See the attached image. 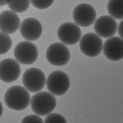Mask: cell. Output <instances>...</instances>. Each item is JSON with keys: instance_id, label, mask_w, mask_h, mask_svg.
Segmentation results:
<instances>
[{"instance_id": "cell-3", "label": "cell", "mask_w": 123, "mask_h": 123, "mask_svg": "<svg viewBox=\"0 0 123 123\" xmlns=\"http://www.w3.org/2000/svg\"><path fill=\"white\" fill-rule=\"evenodd\" d=\"M23 85L26 90L31 92H37L45 87L46 77L39 69L31 68L25 71L22 77Z\"/></svg>"}, {"instance_id": "cell-12", "label": "cell", "mask_w": 123, "mask_h": 123, "mask_svg": "<svg viewBox=\"0 0 123 123\" xmlns=\"http://www.w3.org/2000/svg\"><path fill=\"white\" fill-rule=\"evenodd\" d=\"M19 30L20 34L25 39L32 41L40 37L43 32V27L37 19L28 18L23 21Z\"/></svg>"}, {"instance_id": "cell-16", "label": "cell", "mask_w": 123, "mask_h": 123, "mask_svg": "<svg viewBox=\"0 0 123 123\" xmlns=\"http://www.w3.org/2000/svg\"><path fill=\"white\" fill-rule=\"evenodd\" d=\"M29 0H7L8 7L15 13H22L28 9L30 5Z\"/></svg>"}, {"instance_id": "cell-23", "label": "cell", "mask_w": 123, "mask_h": 123, "mask_svg": "<svg viewBox=\"0 0 123 123\" xmlns=\"http://www.w3.org/2000/svg\"><path fill=\"white\" fill-rule=\"evenodd\" d=\"M7 4V0H0V6H4Z\"/></svg>"}, {"instance_id": "cell-15", "label": "cell", "mask_w": 123, "mask_h": 123, "mask_svg": "<svg viewBox=\"0 0 123 123\" xmlns=\"http://www.w3.org/2000/svg\"><path fill=\"white\" fill-rule=\"evenodd\" d=\"M107 9L111 17L117 19L123 18V0H111L108 2Z\"/></svg>"}, {"instance_id": "cell-18", "label": "cell", "mask_w": 123, "mask_h": 123, "mask_svg": "<svg viewBox=\"0 0 123 123\" xmlns=\"http://www.w3.org/2000/svg\"><path fill=\"white\" fill-rule=\"evenodd\" d=\"M44 123H67L62 115L58 113H52L47 116Z\"/></svg>"}, {"instance_id": "cell-19", "label": "cell", "mask_w": 123, "mask_h": 123, "mask_svg": "<svg viewBox=\"0 0 123 123\" xmlns=\"http://www.w3.org/2000/svg\"><path fill=\"white\" fill-rule=\"evenodd\" d=\"M33 6L39 9H44L48 8L51 6L54 0H31Z\"/></svg>"}, {"instance_id": "cell-7", "label": "cell", "mask_w": 123, "mask_h": 123, "mask_svg": "<svg viewBox=\"0 0 123 123\" xmlns=\"http://www.w3.org/2000/svg\"><path fill=\"white\" fill-rule=\"evenodd\" d=\"M79 46L82 53L94 57L99 55L103 49V42L100 37L92 33H86L81 38Z\"/></svg>"}, {"instance_id": "cell-13", "label": "cell", "mask_w": 123, "mask_h": 123, "mask_svg": "<svg viewBox=\"0 0 123 123\" xmlns=\"http://www.w3.org/2000/svg\"><path fill=\"white\" fill-rule=\"evenodd\" d=\"M103 53L110 60L117 61L123 57V39L118 37H112L105 41Z\"/></svg>"}, {"instance_id": "cell-20", "label": "cell", "mask_w": 123, "mask_h": 123, "mask_svg": "<svg viewBox=\"0 0 123 123\" xmlns=\"http://www.w3.org/2000/svg\"><path fill=\"white\" fill-rule=\"evenodd\" d=\"M21 123H44L43 120L40 117L35 115L26 116L23 119Z\"/></svg>"}, {"instance_id": "cell-9", "label": "cell", "mask_w": 123, "mask_h": 123, "mask_svg": "<svg viewBox=\"0 0 123 123\" xmlns=\"http://www.w3.org/2000/svg\"><path fill=\"white\" fill-rule=\"evenodd\" d=\"M58 36L65 44L74 45L79 42L81 37V31L75 23L67 22L61 25L58 30Z\"/></svg>"}, {"instance_id": "cell-6", "label": "cell", "mask_w": 123, "mask_h": 123, "mask_svg": "<svg viewBox=\"0 0 123 123\" xmlns=\"http://www.w3.org/2000/svg\"><path fill=\"white\" fill-rule=\"evenodd\" d=\"M49 62L55 66L66 65L70 58V53L68 47L63 43H54L49 47L46 53Z\"/></svg>"}, {"instance_id": "cell-22", "label": "cell", "mask_w": 123, "mask_h": 123, "mask_svg": "<svg viewBox=\"0 0 123 123\" xmlns=\"http://www.w3.org/2000/svg\"><path fill=\"white\" fill-rule=\"evenodd\" d=\"M3 113V107L2 104L0 101V118L2 116Z\"/></svg>"}, {"instance_id": "cell-21", "label": "cell", "mask_w": 123, "mask_h": 123, "mask_svg": "<svg viewBox=\"0 0 123 123\" xmlns=\"http://www.w3.org/2000/svg\"><path fill=\"white\" fill-rule=\"evenodd\" d=\"M118 34L122 38H123V21L120 22L118 26Z\"/></svg>"}, {"instance_id": "cell-11", "label": "cell", "mask_w": 123, "mask_h": 123, "mask_svg": "<svg viewBox=\"0 0 123 123\" xmlns=\"http://www.w3.org/2000/svg\"><path fill=\"white\" fill-rule=\"evenodd\" d=\"M94 28L95 32L99 37L110 38L117 32L118 25L114 18L109 15H104L96 19Z\"/></svg>"}, {"instance_id": "cell-10", "label": "cell", "mask_w": 123, "mask_h": 123, "mask_svg": "<svg viewBox=\"0 0 123 123\" xmlns=\"http://www.w3.org/2000/svg\"><path fill=\"white\" fill-rule=\"evenodd\" d=\"M20 65L12 58L4 59L0 62V79L6 83H11L20 77Z\"/></svg>"}, {"instance_id": "cell-5", "label": "cell", "mask_w": 123, "mask_h": 123, "mask_svg": "<svg viewBox=\"0 0 123 123\" xmlns=\"http://www.w3.org/2000/svg\"><path fill=\"white\" fill-rule=\"evenodd\" d=\"M14 54L18 62L23 65H31L37 59L38 52L35 44L29 41L18 43L14 49Z\"/></svg>"}, {"instance_id": "cell-1", "label": "cell", "mask_w": 123, "mask_h": 123, "mask_svg": "<svg viewBox=\"0 0 123 123\" xmlns=\"http://www.w3.org/2000/svg\"><path fill=\"white\" fill-rule=\"evenodd\" d=\"M4 101L9 108L16 111L26 109L30 104L31 97L28 91L20 86H13L7 91Z\"/></svg>"}, {"instance_id": "cell-8", "label": "cell", "mask_w": 123, "mask_h": 123, "mask_svg": "<svg viewBox=\"0 0 123 123\" xmlns=\"http://www.w3.org/2000/svg\"><path fill=\"white\" fill-rule=\"evenodd\" d=\"M73 18L76 24L82 27H88L94 22L97 14L92 6L87 4H81L74 9Z\"/></svg>"}, {"instance_id": "cell-4", "label": "cell", "mask_w": 123, "mask_h": 123, "mask_svg": "<svg viewBox=\"0 0 123 123\" xmlns=\"http://www.w3.org/2000/svg\"><path fill=\"white\" fill-rule=\"evenodd\" d=\"M46 85L48 90L51 94L60 96L68 90L70 86V79L64 72L55 71L48 76Z\"/></svg>"}, {"instance_id": "cell-14", "label": "cell", "mask_w": 123, "mask_h": 123, "mask_svg": "<svg viewBox=\"0 0 123 123\" xmlns=\"http://www.w3.org/2000/svg\"><path fill=\"white\" fill-rule=\"evenodd\" d=\"M20 19L16 13L5 10L0 14V31L7 34L16 32L19 28Z\"/></svg>"}, {"instance_id": "cell-17", "label": "cell", "mask_w": 123, "mask_h": 123, "mask_svg": "<svg viewBox=\"0 0 123 123\" xmlns=\"http://www.w3.org/2000/svg\"><path fill=\"white\" fill-rule=\"evenodd\" d=\"M12 44V40L9 35L0 31V55L8 52Z\"/></svg>"}, {"instance_id": "cell-2", "label": "cell", "mask_w": 123, "mask_h": 123, "mask_svg": "<svg viewBox=\"0 0 123 123\" xmlns=\"http://www.w3.org/2000/svg\"><path fill=\"white\" fill-rule=\"evenodd\" d=\"M30 103L34 113L39 116H45L50 114L55 110L56 101L51 93L41 92L33 96Z\"/></svg>"}]
</instances>
